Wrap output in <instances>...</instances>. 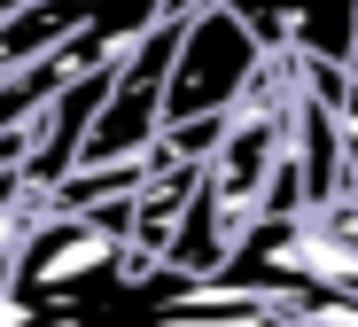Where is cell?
Wrapping results in <instances>:
<instances>
[{
  "mask_svg": "<svg viewBox=\"0 0 358 327\" xmlns=\"http://www.w3.org/2000/svg\"><path fill=\"white\" fill-rule=\"evenodd\" d=\"M257 32L226 8V0H203V8L179 16V39H171V62H164V117H203V109H226L234 94L250 86L257 71Z\"/></svg>",
  "mask_w": 358,
  "mask_h": 327,
  "instance_id": "1",
  "label": "cell"
},
{
  "mask_svg": "<svg viewBox=\"0 0 358 327\" xmlns=\"http://www.w3.org/2000/svg\"><path fill=\"white\" fill-rule=\"evenodd\" d=\"M343 71L358 78V8H350V47H343Z\"/></svg>",
  "mask_w": 358,
  "mask_h": 327,
  "instance_id": "2",
  "label": "cell"
}]
</instances>
